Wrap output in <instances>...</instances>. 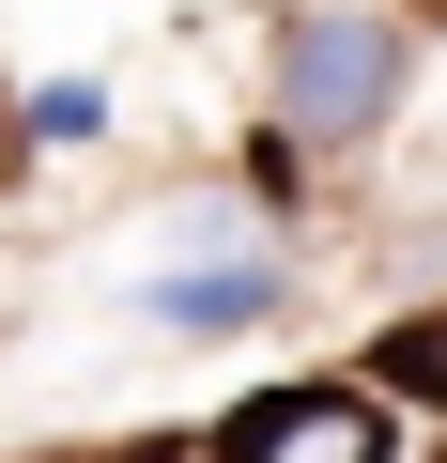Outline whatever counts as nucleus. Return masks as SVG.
Listing matches in <instances>:
<instances>
[{
	"mask_svg": "<svg viewBox=\"0 0 447 463\" xmlns=\"http://www.w3.org/2000/svg\"><path fill=\"white\" fill-rule=\"evenodd\" d=\"M386 109H401V16H370V0H309V16L278 32V139L355 155Z\"/></svg>",
	"mask_w": 447,
	"mask_h": 463,
	"instance_id": "f257e3e1",
	"label": "nucleus"
},
{
	"mask_svg": "<svg viewBox=\"0 0 447 463\" xmlns=\"http://www.w3.org/2000/svg\"><path fill=\"white\" fill-rule=\"evenodd\" d=\"M216 463H386V402L370 386H263L216 432Z\"/></svg>",
	"mask_w": 447,
	"mask_h": 463,
	"instance_id": "f03ea898",
	"label": "nucleus"
},
{
	"mask_svg": "<svg viewBox=\"0 0 447 463\" xmlns=\"http://www.w3.org/2000/svg\"><path fill=\"white\" fill-rule=\"evenodd\" d=\"M170 325H263L278 309V263H200V279H154Z\"/></svg>",
	"mask_w": 447,
	"mask_h": 463,
	"instance_id": "7ed1b4c3",
	"label": "nucleus"
},
{
	"mask_svg": "<svg viewBox=\"0 0 447 463\" xmlns=\"http://www.w3.org/2000/svg\"><path fill=\"white\" fill-rule=\"evenodd\" d=\"M370 371H386L401 402H447V309H416V325H386V340H370Z\"/></svg>",
	"mask_w": 447,
	"mask_h": 463,
	"instance_id": "20e7f679",
	"label": "nucleus"
},
{
	"mask_svg": "<svg viewBox=\"0 0 447 463\" xmlns=\"http://www.w3.org/2000/svg\"><path fill=\"white\" fill-rule=\"evenodd\" d=\"M93 124H108L93 78H47V93H32V139H93Z\"/></svg>",
	"mask_w": 447,
	"mask_h": 463,
	"instance_id": "39448f33",
	"label": "nucleus"
}]
</instances>
